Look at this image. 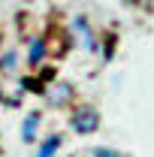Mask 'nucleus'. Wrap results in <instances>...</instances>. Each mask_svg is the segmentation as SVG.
Instances as JSON below:
<instances>
[{
    "label": "nucleus",
    "instance_id": "4",
    "mask_svg": "<svg viewBox=\"0 0 154 157\" xmlns=\"http://www.w3.org/2000/svg\"><path fill=\"white\" fill-rule=\"evenodd\" d=\"M39 58H42V42H33V45H30V60L37 63Z\"/></svg>",
    "mask_w": 154,
    "mask_h": 157
},
{
    "label": "nucleus",
    "instance_id": "2",
    "mask_svg": "<svg viewBox=\"0 0 154 157\" xmlns=\"http://www.w3.org/2000/svg\"><path fill=\"white\" fill-rule=\"evenodd\" d=\"M37 124H39V118H37V115H30L27 121H24L21 133H24V139H27V142H33V133H37Z\"/></svg>",
    "mask_w": 154,
    "mask_h": 157
},
{
    "label": "nucleus",
    "instance_id": "1",
    "mask_svg": "<svg viewBox=\"0 0 154 157\" xmlns=\"http://www.w3.org/2000/svg\"><path fill=\"white\" fill-rule=\"evenodd\" d=\"M97 127H100V115L94 109H79L73 115V130L76 133H94Z\"/></svg>",
    "mask_w": 154,
    "mask_h": 157
},
{
    "label": "nucleus",
    "instance_id": "5",
    "mask_svg": "<svg viewBox=\"0 0 154 157\" xmlns=\"http://www.w3.org/2000/svg\"><path fill=\"white\" fill-rule=\"evenodd\" d=\"M94 157H118V154H115V151H106V148H97Z\"/></svg>",
    "mask_w": 154,
    "mask_h": 157
},
{
    "label": "nucleus",
    "instance_id": "3",
    "mask_svg": "<svg viewBox=\"0 0 154 157\" xmlns=\"http://www.w3.org/2000/svg\"><path fill=\"white\" fill-rule=\"evenodd\" d=\"M58 145H60V139H58V136H52L45 145H42V148H39V157H52L55 151H58Z\"/></svg>",
    "mask_w": 154,
    "mask_h": 157
}]
</instances>
